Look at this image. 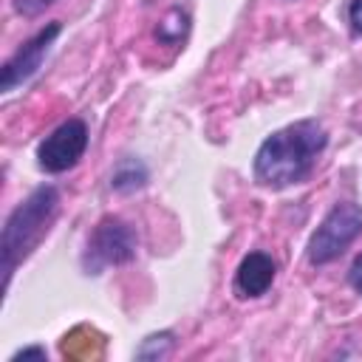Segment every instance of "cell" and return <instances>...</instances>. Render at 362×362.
<instances>
[{
  "label": "cell",
  "instance_id": "6da1fadb",
  "mask_svg": "<svg viewBox=\"0 0 362 362\" xmlns=\"http://www.w3.org/2000/svg\"><path fill=\"white\" fill-rule=\"evenodd\" d=\"M325 141L328 136L322 124H317L314 119H303V122H294L272 133L255 156L257 181L266 187H286V184L305 178L317 156L322 153Z\"/></svg>",
  "mask_w": 362,
  "mask_h": 362
},
{
  "label": "cell",
  "instance_id": "7a4b0ae2",
  "mask_svg": "<svg viewBox=\"0 0 362 362\" xmlns=\"http://www.w3.org/2000/svg\"><path fill=\"white\" fill-rule=\"evenodd\" d=\"M59 206V195L54 187H37L6 221L3 238H0V257H3V283L8 286V277L20 260L31 255V249L42 240L48 232V223L54 221Z\"/></svg>",
  "mask_w": 362,
  "mask_h": 362
},
{
  "label": "cell",
  "instance_id": "3957f363",
  "mask_svg": "<svg viewBox=\"0 0 362 362\" xmlns=\"http://www.w3.org/2000/svg\"><path fill=\"white\" fill-rule=\"evenodd\" d=\"M362 232V206L337 204L308 240V260L322 266L345 252V246Z\"/></svg>",
  "mask_w": 362,
  "mask_h": 362
},
{
  "label": "cell",
  "instance_id": "277c9868",
  "mask_svg": "<svg viewBox=\"0 0 362 362\" xmlns=\"http://www.w3.org/2000/svg\"><path fill=\"white\" fill-rule=\"evenodd\" d=\"M136 255V232L130 223L119 218H105L93 229L85 252V269L90 274H99L105 266L127 263Z\"/></svg>",
  "mask_w": 362,
  "mask_h": 362
},
{
  "label": "cell",
  "instance_id": "5b68a950",
  "mask_svg": "<svg viewBox=\"0 0 362 362\" xmlns=\"http://www.w3.org/2000/svg\"><path fill=\"white\" fill-rule=\"evenodd\" d=\"M88 147V127L82 119H68L62 122L51 136H45V141L37 150L40 167L45 173H65L68 167H74L82 153Z\"/></svg>",
  "mask_w": 362,
  "mask_h": 362
},
{
  "label": "cell",
  "instance_id": "8992f818",
  "mask_svg": "<svg viewBox=\"0 0 362 362\" xmlns=\"http://www.w3.org/2000/svg\"><path fill=\"white\" fill-rule=\"evenodd\" d=\"M59 28H62L59 23H51V25L42 28L37 37H31V40L3 65V76H0V90H3V93L14 90L17 85H23L25 79H31V76L37 74V68L42 65V59H45L51 42H54V37L59 34Z\"/></svg>",
  "mask_w": 362,
  "mask_h": 362
},
{
  "label": "cell",
  "instance_id": "52a82bcc",
  "mask_svg": "<svg viewBox=\"0 0 362 362\" xmlns=\"http://www.w3.org/2000/svg\"><path fill=\"white\" fill-rule=\"evenodd\" d=\"M274 280V260L263 252H252L240 260L235 272V291L240 297H260Z\"/></svg>",
  "mask_w": 362,
  "mask_h": 362
},
{
  "label": "cell",
  "instance_id": "ba28073f",
  "mask_svg": "<svg viewBox=\"0 0 362 362\" xmlns=\"http://www.w3.org/2000/svg\"><path fill=\"white\" fill-rule=\"evenodd\" d=\"M144 181H147V170H144V164L136 161V158H127V161H122V164L116 167L110 184H113V189H119V192H130V189L141 187Z\"/></svg>",
  "mask_w": 362,
  "mask_h": 362
},
{
  "label": "cell",
  "instance_id": "9c48e42d",
  "mask_svg": "<svg viewBox=\"0 0 362 362\" xmlns=\"http://www.w3.org/2000/svg\"><path fill=\"white\" fill-rule=\"evenodd\" d=\"M170 345H173V334L170 331H161V334L147 337L144 345L136 351V356L139 359H158V356H164L170 351Z\"/></svg>",
  "mask_w": 362,
  "mask_h": 362
},
{
  "label": "cell",
  "instance_id": "30bf717a",
  "mask_svg": "<svg viewBox=\"0 0 362 362\" xmlns=\"http://www.w3.org/2000/svg\"><path fill=\"white\" fill-rule=\"evenodd\" d=\"M54 0H14V8L20 11V14H37V11H42L45 6H51Z\"/></svg>",
  "mask_w": 362,
  "mask_h": 362
},
{
  "label": "cell",
  "instance_id": "8fae6325",
  "mask_svg": "<svg viewBox=\"0 0 362 362\" xmlns=\"http://www.w3.org/2000/svg\"><path fill=\"white\" fill-rule=\"evenodd\" d=\"M348 17H351V25H354V31H356V34H362V0H354V3H351V11H348Z\"/></svg>",
  "mask_w": 362,
  "mask_h": 362
},
{
  "label": "cell",
  "instance_id": "7c38bea8",
  "mask_svg": "<svg viewBox=\"0 0 362 362\" xmlns=\"http://www.w3.org/2000/svg\"><path fill=\"white\" fill-rule=\"evenodd\" d=\"M351 286L362 294V255L354 260V266H351Z\"/></svg>",
  "mask_w": 362,
  "mask_h": 362
},
{
  "label": "cell",
  "instance_id": "4fadbf2b",
  "mask_svg": "<svg viewBox=\"0 0 362 362\" xmlns=\"http://www.w3.org/2000/svg\"><path fill=\"white\" fill-rule=\"evenodd\" d=\"M11 359H14V362H20V359H45V351H42V348H23V351H17Z\"/></svg>",
  "mask_w": 362,
  "mask_h": 362
}]
</instances>
